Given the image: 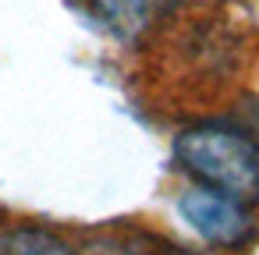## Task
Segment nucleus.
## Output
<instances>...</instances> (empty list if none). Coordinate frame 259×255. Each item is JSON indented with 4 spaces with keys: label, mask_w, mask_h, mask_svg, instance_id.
<instances>
[{
    "label": "nucleus",
    "mask_w": 259,
    "mask_h": 255,
    "mask_svg": "<svg viewBox=\"0 0 259 255\" xmlns=\"http://www.w3.org/2000/svg\"><path fill=\"white\" fill-rule=\"evenodd\" d=\"M174 160L202 184L241 206L259 202V145L220 124H195L174 138Z\"/></svg>",
    "instance_id": "1"
},
{
    "label": "nucleus",
    "mask_w": 259,
    "mask_h": 255,
    "mask_svg": "<svg viewBox=\"0 0 259 255\" xmlns=\"http://www.w3.org/2000/svg\"><path fill=\"white\" fill-rule=\"evenodd\" d=\"M178 216L206 241L217 248H241L255 234V220L248 206L213 191V188H188L178 195Z\"/></svg>",
    "instance_id": "2"
},
{
    "label": "nucleus",
    "mask_w": 259,
    "mask_h": 255,
    "mask_svg": "<svg viewBox=\"0 0 259 255\" xmlns=\"http://www.w3.org/2000/svg\"><path fill=\"white\" fill-rule=\"evenodd\" d=\"M93 15L121 39L142 36L149 25H156L174 0H89Z\"/></svg>",
    "instance_id": "3"
},
{
    "label": "nucleus",
    "mask_w": 259,
    "mask_h": 255,
    "mask_svg": "<svg viewBox=\"0 0 259 255\" xmlns=\"http://www.w3.org/2000/svg\"><path fill=\"white\" fill-rule=\"evenodd\" d=\"M4 255H78L64 237L43 230V227H15L0 241Z\"/></svg>",
    "instance_id": "4"
}]
</instances>
